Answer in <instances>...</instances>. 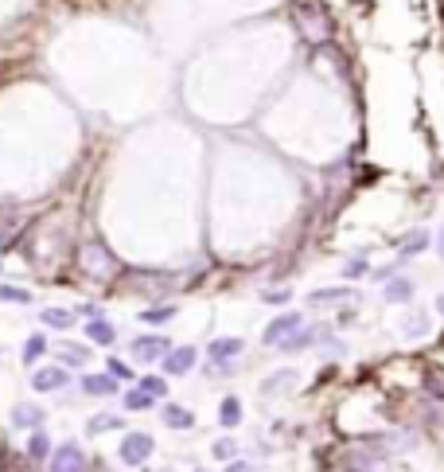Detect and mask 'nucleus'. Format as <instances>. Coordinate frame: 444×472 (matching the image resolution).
<instances>
[{"label": "nucleus", "mask_w": 444, "mask_h": 472, "mask_svg": "<svg viewBox=\"0 0 444 472\" xmlns=\"http://www.w3.org/2000/svg\"><path fill=\"white\" fill-rule=\"evenodd\" d=\"M246 352V344H242V336H227V340H215V344L207 347V355H210V363H215V371H230L227 363L234 359V355H242Z\"/></svg>", "instance_id": "20e7f679"}, {"label": "nucleus", "mask_w": 444, "mask_h": 472, "mask_svg": "<svg viewBox=\"0 0 444 472\" xmlns=\"http://www.w3.org/2000/svg\"><path fill=\"white\" fill-rule=\"evenodd\" d=\"M43 324H51V328H70V324H75V312H67V309H43Z\"/></svg>", "instance_id": "a211bd4d"}, {"label": "nucleus", "mask_w": 444, "mask_h": 472, "mask_svg": "<svg viewBox=\"0 0 444 472\" xmlns=\"http://www.w3.org/2000/svg\"><path fill=\"white\" fill-rule=\"evenodd\" d=\"M32 387L35 390H63L67 387V371H63V367H39V371L32 375Z\"/></svg>", "instance_id": "1a4fd4ad"}, {"label": "nucleus", "mask_w": 444, "mask_h": 472, "mask_svg": "<svg viewBox=\"0 0 444 472\" xmlns=\"http://www.w3.org/2000/svg\"><path fill=\"white\" fill-rule=\"evenodd\" d=\"M0 301H20V304H27V301H32V293H24V289H12V285H0Z\"/></svg>", "instance_id": "a878e982"}, {"label": "nucleus", "mask_w": 444, "mask_h": 472, "mask_svg": "<svg viewBox=\"0 0 444 472\" xmlns=\"http://www.w3.org/2000/svg\"><path fill=\"white\" fill-rule=\"evenodd\" d=\"M191 367H195V347H187V344L164 355V371L168 375H187Z\"/></svg>", "instance_id": "0eeeda50"}, {"label": "nucleus", "mask_w": 444, "mask_h": 472, "mask_svg": "<svg viewBox=\"0 0 444 472\" xmlns=\"http://www.w3.org/2000/svg\"><path fill=\"white\" fill-rule=\"evenodd\" d=\"M172 316H176V309H144L141 312L144 324H164V321H172Z\"/></svg>", "instance_id": "4be33fe9"}, {"label": "nucleus", "mask_w": 444, "mask_h": 472, "mask_svg": "<svg viewBox=\"0 0 444 472\" xmlns=\"http://www.w3.org/2000/svg\"><path fill=\"white\" fill-rule=\"evenodd\" d=\"M86 336H90L94 344L109 347L113 340H118V332H113V324H109V321H101V316H90V324H86Z\"/></svg>", "instance_id": "f8f14e48"}, {"label": "nucleus", "mask_w": 444, "mask_h": 472, "mask_svg": "<svg viewBox=\"0 0 444 472\" xmlns=\"http://www.w3.org/2000/svg\"><path fill=\"white\" fill-rule=\"evenodd\" d=\"M351 297V289H319V293H312L308 301L312 304H327V301H347Z\"/></svg>", "instance_id": "aec40b11"}, {"label": "nucleus", "mask_w": 444, "mask_h": 472, "mask_svg": "<svg viewBox=\"0 0 444 472\" xmlns=\"http://www.w3.org/2000/svg\"><path fill=\"white\" fill-rule=\"evenodd\" d=\"M12 426H16V430H39V426H43V410H39V406H32V402L16 406V410H12Z\"/></svg>", "instance_id": "9d476101"}, {"label": "nucleus", "mask_w": 444, "mask_h": 472, "mask_svg": "<svg viewBox=\"0 0 444 472\" xmlns=\"http://www.w3.org/2000/svg\"><path fill=\"white\" fill-rule=\"evenodd\" d=\"M55 355H59L63 363H70V367H82V363L90 359V352H86V347H75V344H59Z\"/></svg>", "instance_id": "f3484780"}, {"label": "nucleus", "mask_w": 444, "mask_h": 472, "mask_svg": "<svg viewBox=\"0 0 444 472\" xmlns=\"http://www.w3.org/2000/svg\"><path fill=\"white\" fill-rule=\"evenodd\" d=\"M82 390H86V395L106 398V395H113V390H118V375H86V379H82Z\"/></svg>", "instance_id": "9b49d317"}, {"label": "nucleus", "mask_w": 444, "mask_h": 472, "mask_svg": "<svg viewBox=\"0 0 444 472\" xmlns=\"http://www.w3.org/2000/svg\"><path fill=\"white\" fill-rule=\"evenodd\" d=\"M440 254H444V238H440Z\"/></svg>", "instance_id": "7c9ffc66"}, {"label": "nucleus", "mask_w": 444, "mask_h": 472, "mask_svg": "<svg viewBox=\"0 0 444 472\" xmlns=\"http://www.w3.org/2000/svg\"><path fill=\"white\" fill-rule=\"evenodd\" d=\"M410 293H413V289H410V281H394V285H390V297H394V301H405Z\"/></svg>", "instance_id": "bb28decb"}, {"label": "nucleus", "mask_w": 444, "mask_h": 472, "mask_svg": "<svg viewBox=\"0 0 444 472\" xmlns=\"http://www.w3.org/2000/svg\"><path fill=\"white\" fill-rule=\"evenodd\" d=\"M440 312H444V297H440Z\"/></svg>", "instance_id": "c756f323"}, {"label": "nucleus", "mask_w": 444, "mask_h": 472, "mask_svg": "<svg viewBox=\"0 0 444 472\" xmlns=\"http://www.w3.org/2000/svg\"><path fill=\"white\" fill-rule=\"evenodd\" d=\"M296 328H300V312H285V316H277V321L265 328V344L269 347H273V344L281 347L288 340V332H296Z\"/></svg>", "instance_id": "423d86ee"}, {"label": "nucleus", "mask_w": 444, "mask_h": 472, "mask_svg": "<svg viewBox=\"0 0 444 472\" xmlns=\"http://www.w3.org/2000/svg\"><path fill=\"white\" fill-rule=\"evenodd\" d=\"M141 387L148 390V395H156V398H164V395H168V383L160 379V375H144V379H141Z\"/></svg>", "instance_id": "5701e85b"}, {"label": "nucleus", "mask_w": 444, "mask_h": 472, "mask_svg": "<svg viewBox=\"0 0 444 472\" xmlns=\"http://www.w3.org/2000/svg\"><path fill=\"white\" fill-rule=\"evenodd\" d=\"M164 422L176 426V430H191L195 418H191V410H184V406H164Z\"/></svg>", "instance_id": "4468645a"}, {"label": "nucleus", "mask_w": 444, "mask_h": 472, "mask_svg": "<svg viewBox=\"0 0 444 472\" xmlns=\"http://www.w3.org/2000/svg\"><path fill=\"white\" fill-rule=\"evenodd\" d=\"M106 367H109V375H118L121 383H129V379H133V367H125V363H121L118 355H113V359H109Z\"/></svg>", "instance_id": "393cba45"}, {"label": "nucleus", "mask_w": 444, "mask_h": 472, "mask_svg": "<svg viewBox=\"0 0 444 472\" xmlns=\"http://www.w3.org/2000/svg\"><path fill=\"white\" fill-rule=\"evenodd\" d=\"M152 402H156V395H148V390H144L141 383H137V387L125 395V410H133V414H137V410H148Z\"/></svg>", "instance_id": "2eb2a0df"}, {"label": "nucleus", "mask_w": 444, "mask_h": 472, "mask_svg": "<svg viewBox=\"0 0 444 472\" xmlns=\"http://www.w3.org/2000/svg\"><path fill=\"white\" fill-rule=\"evenodd\" d=\"M106 430H125V422H121L118 414H98V418H90V433H106Z\"/></svg>", "instance_id": "6ab92c4d"}, {"label": "nucleus", "mask_w": 444, "mask_h": 472, "mask_svg": "<svg viewBox=\"0 0 444 472\" xmlns=\"http://www.w3.org/2000/svg\"><path fill=\"white\" fill-rule=\"evenodd\" d=\"M43 352H47V336H32V340L24 344V363H35Z\"/></svg>", "instance_id": "412c9836"}, {"label": "nucleus", "mask_w": 444, "mask_h": 472, "mask_svg": "<svg viewBox=\"0 0 444 472\" xmlns=\"http://www.w3.org/2000/svg\"><path fill=\"white\" fill-rule=\"evenodd\" d=\"M308 344H312V332H300V328H296V336L285 340L281 347H285V352H300V347H308Z\"/></svg>", "instance_id": "b1692460"}, {"label": "nucleus", "mask_w": 444, "mask_h": 472, "mask_svg": "<svg viewBox=\"0 0 444 472\" xmlns=\"http://www.w3.org/2000/svg\"><path fill=\"white\" fill-rule=\"evenodd\" d=\"M300 32H304V39H312V43H327L331 39V20H327V12L319 8L316 0H300Z\"/></svg>", "instance_id": "f03ea898"}, {"label": "nucleus", "mask_w": 444, "mask_h": 472, "mask_svg": "<svg viewBox=\"0 0 444 472\" xmlns=\"http://www.w3.org/2000/svg\"><path fill=\"white\" fill-rule=\"evenodd\" d=\"M78 266H82L90 278H98V281H106V278L118 273V258H113L101 242H82L78 246Z\"/></svg>", "instance_id": "f257e3e1"}, {"label": "nucleus", "mask_w": 444, "mask_h": 472, "mask_svg": "<svg viewBox=\"0 0 444 472\" xmlns=\"http://www.w3.org/2000/svg\"><path fill=\"white\" fill-rule=\"evenodd\" d=\"M51 468L55 472H82L86 468V453L78 445H59L55 453H51Z\"/></svg>", "instance_id": "39448f33"}, {"label": "nucleus", "mask_w": 444, "mask_h": 472, "mask_svg": "<svg viewBox=\"0 0 444 472\" xmlns=\"http://www.w3.org/2000/svg\"><path fill=\"white\" fill-rule=\"evenodd\" d=\"M133 355L141 363H152L160 355H168V340L164 336H148V340H133Z\"/></svg>", "instance_id": "6e6552de"}, {"label": "nucleus", "mask_w": 444, "mask_h": 472, "mask_svg": "<svg viewBox=\"0 0 444 472\" xmlns=\"http://www.w3.org/2000/svg\"><path fill=\"white\" fill-rule=\"evenodd\" d=\"M152 449H156V441H152L148 433L133 430V433H125V437H121V461L137 468V464H144L152 457Z\"/></svg>", "instance_id": "7ed1b4c3"}, {"label": "nucleus", "mask_w": 444, "mask_h": 472, "mask_svg": "<svg viewBox=\"0 0 444 472\" xmlns=\"http://www.w3.org/2000/svg\"><path fill=\"white\" fill-rule=\"evenodd\" d=\"M218 422H222V426H238V422H242V402H238V398H222V406H218Z\"/></svg>", "instance_id": "dca6fc26"}, {"label": "nucleus", "mask_w": 444, "mask_h": 472, "mask_svg": "<svg viewBox=\"0 0 444 472\" xmlns=\"http://www.w3.org/2000/svg\"><path fill=\"white\" fill-rule=\"evenodd\" d=\"M27 457H32V461H51V441H47V433H43V430H32Z\"/></svg>", "instance_id": "ddd939ff"}, {"label": "nucleus", "mask_w": 444, "mask_h": 472, "mask_svg": "<svg viewBox=\"0 0 444 472\" xmlns=\"http://www.w3.org/2000/svg\"><path fill=\"white\" fill-rule=\"evenodd\" d=\"M215 453H218V457H230V453H234V445H230V441H218Z\"/></svg>", "instance_id": "c85d7f7f"}, {"label": "nucleus", "mask_w": 444, "mask_h": 472, "mask_svg": "<svg viewBox=\"0 0 444 472\" xmlns=\"http://www.w3.org/2000/svg\"><path fill=\"white\" fill-rule=\"evenodd\" d=\"M425 242H429L425 235H413L410 242H405V254H417V250H425Z\"/></svg>", "instance_id": "cd10ccee"}]
</instances>
